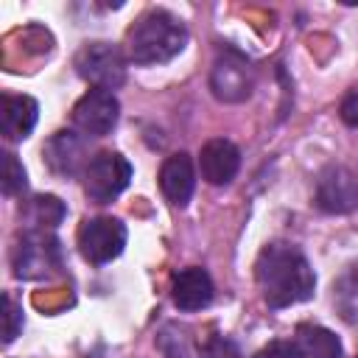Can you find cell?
I'll list each match as a JSON object with an SVG mask.
<instances>
[{
    "mask_svg": "<svg viewBox=\"0 0 358 358\" xmlns=\"http://www.w3.org/2000/svg\"><path fill=\"white\" fill-rule=\"evenodd\" d=\"M255 358H296V350L288 341H271L268 347H263L260 352H255Z\"/></svg>",
    "mask_w": 358,
    "mask_h": 358,
    "instance_id": "603a6c76",
    "label": "cell"
},
{
    "mask_svg": "<svg viewBox=\"0 0 358 358\" xmlns=\"http://www.w3.org/2000/svg\"><path fill=\"white\" fill-rule=\"evenodd\" d=\"M126 45H129V59L134 64L143 67L165 64L185 50L187 28L176 14L165 8H151L131 25Z\"/></svg>",
    "mask_w": 358,
    "mask_h": 358,
    "instance_id": "7a4b0ae2",
    "label": "cell"
},
{
    "mask_svg": "<svg viewBox=\"0 0 358 358\" xmlns=\"http://www.w3.org/2000/svg\"><path fill=\"white\" fill-rule=\"evenodd\" d=\"M199 168L210 185H229L238 176L241 151L232 140H224V137L207 140L201 145V154H199Z\"/></svg>",
    "mask_w": 358,
    "mask_h": 358,
    "instance_id": "8fae6325",
    "label": "cell"
},
{
    "mask_svg": "<svg viewBox=\"0 0 358 358\" xmlns=\"http://www.w3.org/2000/svg\"><path fill=\"white\" fill-rule=\"evenodd\" d=\"M255 282L268 308H291L313 296L316 277L308 257L291 243H266L255 260Z\"/></svg>",
    "mask_w": 358,
    "mask_h": 358,
    "instance_id": "6da1fadb",
    "label": "cell"
},
{
    "mask_svg": "<svg viewBox=\"0 0 358 358\" xmlns=\"http://www.w3.org/2000/svg\"><path fill=\"white\" fill-rule=\"evenodd\" d=\"M213 294H215L213 277L201 266L182 268L171 285V296H173V305L179 310H201L213 302Z\"/></svg>",
    "mask_w": 358,
    "mask_h": 358,
    "instance_id": "4fadbf2b",
    "label": "cell"
},
{
    "mask_svg": "<svg viewBox=\"0 0 358 358\" xmlns=\"http://www.w3.org/2000/svg\"><path fill=\"white\" fill-rule=\"evenodd\" d=\"M14 274L20 280H42L59 268V246L56 238L45 229H28L14 246Z\"/></svg>",
    "mask_w": 358,
    "mask_h": 358,
    "instance_id": "52a82bcc",
    "label": "cell"
},
{
    "mask_svg": "<svg viewBox=\"0 0 358 358\" xmlns=\"http://www.w3.org/2000/svg\"><path fill=\"white\" fill-rule=\"evenodd\" d=\"M123 246H126V227L120 218L98 215V218H87L78 227V249L84 260H90L92 266L112 263L115 257H120Z\"/></svg>",
    "mask_w": 358,
    "mask_h": 358,
    "instance_id": "8992f818",
    "label": "cell"
},
{
    "mask_svg": "<svg viewBox=\"0 0 358 358\" xmlns=\"http://www.w3.org/2000/svg\"><path fill=\"white\" fill-rule=\"evenodd\" d=\"M333 302L347 324H358V263L350 266L333 285Z\"/></svg>",
    "mask_w": 358,
    "mask_h": 358,
    "instance_id": "2e32d148",
    "label": "cell"
},
{
    "mask_svg": "<svg viewBox=\"0 0 358 358\" xmlns=\"http://www.w3.org/2000/svg\"><path fill=\"white\" fill-rule=\"evenodd\" d=\"M313 201L322 213L344 215L358 207V173L347 165H327L316 176Z\"/></svg>",
    "mask_w": 358,
    "mask_h": 358,
    "instance_id": "ba28073f",
    "label": "cell"
},
{
    "mask_svg": "<svg viewBox=\"0 0 358 358\" xmlns=\"http://www.w3.org/2000/svg\"><path fill=\"white\" fill-rule=\"evenodd\" d=\"M25 185H28V179H25L22 162L17 159V154L6 151L3 154V168H0V187H3V193L6 196H17V193L25 190Z\"/></svg>",
    "mask_w": 358,
    "mask_h": 358,
    "instance_id": "d6986e66",
    "label": "cell"
},
{
    "mask_svg": "<svg viewBox=\"0 0 358 358\" xmlns=\"http://www.w3.org/2000/svg\"><path fill=\"white\" fill-rule=\"evenodd\" d=\"M296 358H341L344 347L338 336L322 324H299L294 333Z\"/></svg>",
    "mask_w": 358,
    "mask_h": 358,
    "instance_id": "9a60e30c",
    "label": "cell"
},
{
    "mask_svg": "<svg viewBox=\"0 0 358 358\" xmlns=\"http://www.w3.org/2000/svg\"><path fill=\"white\" fill-rule=\"evenodd\" d=\"M131 182V165L117 151H101L84 168V193L95 204L115 201Z\"/></svg>",
    "mask_w": 358,
    "mask_h": 358,
    "instance_id": "5b68a950",
    "label": "cell"
},
{
    "mask_svg": "<svg viewBox=\"0 0 358 358\" xmlns=\"http://www.w3.org/2000/svg\"><path fill=\"white\" fill-rule=\"evenodd\" d=\"M126 56L112 42H87L76 53V73L95 90H120L126 84Z\"/></svg>",
    "mask_w": 358,
    "mask_h": 358,
    "instance_id": "3957f363",
    "label": "cell"
},
{
    "mask_svg": "<svg viewBox=\"0 0 358 358\" xmlns=\"http://www.w3.org/2000/svg\"><path fill=\"white\" fill-rule=\"evenodd\" d=\"M42 157H45V165L56 176H76L78 171H84L90 165L87 143H84V134H78V131H56V134H50V140L42 148Z\"/></svg>",
    "mask_w": 358,
    "mask_h": 358,
    "instance_id": "30bf717a",
    "label": "cell"
},
{
    "mask_svg": "<svg viewBox=\"0 0 358 358\" xmlns=\"http://www.w3.org/2000/svg\"><path fill=\"white\" fill-rule=\"evenodd\" d=\"M117 117H120V103H117L115 92H106V90H95L92 87L73 106V126L84 137H103V134H109L115 129Z\"/></svg>",
    "mask_w": 358,
    "mask_h": 358,
    "instance_id": "9c48e42d",
    "label": "cell"
},
{
    "mask_svg": "<svg viewBox=\"0 0 358 358\" xmlns=\"http://www.w3.org/2000/svg\"><path fill=\"white\" fill-rule=\"evenodd\" d=\"M0 319H3V344H11L20 330H22V305L6 291L3 294V308H0Z\"/></svg>",
    "mask_w": 358,
    "mask_h": 358,
    "instance_id": "ffe728a7",
    "label": "cell"
},
{
    "mask_svg": "<svg viewBox=\"0 0 358 358\" xmlns=\"http://www.w3.org/2000/svg\"><path fill=\"white\" fill-rule=\"evenodd\" d=\"M64 218V204L56 196H36L28 207V221L34 224L31 229H53Z\"/></svg>",
    "mask_w": 358,
    "mask_h": 358,
    "instance_id": "e0dca14e",
    "label": "cell"
},
{
    "mask_svg": "<svg viewBox=\"0 0 358 358\" xmlns=\"http://www.w3.org/2000/svg\"><path fill=\"white\" fill-rule=\"evenodd\" d=\"M159 190L162 196L176 204V207H185L190 199H193V190H196V171H193V159L179 151V154H171L162 168H159Z\"/></svg>",
    "mask_w": 358,
    "mask_h": 358,
    "instance_id": "7c38bea8",
    "label": "cell"
},
{
    "mask_svg": "<svg viewBox=\"0 0 358 358\" xmlns=\"http://www.w3.org/2000/svg\"><path fill=\"white\" fill-rule=\"evenodd\" d=\"M338 115L347 126H358V90H350L344 98H341V106H338Z\"/></svg>",
    "mask_w": 358,
    "mask_h": 358,
    "instance_id": "7402d4cb",
    "label": "cell"
},
{
    "mask_svg": "<svg viewBox=\"0 0 358 358\" xmlns=\"http://www.w3.org/2000/svg\"><path fill=\"white\" fill-rule=\"evenodd\" d=\"M39 117V103L28 95H3L0 101V129L6 140H25Z\"/></svg>",
    "mask_w": 358,
    "mask_h": 358,
    "instance_id": "5bb4252c",
    "label": "cell"
},
{
    "mask_svg": "<svg viewBox=\"0 0 358 358\" xmlns=\"http://www.w3.org/2000/svg\"><path fill=\"white\" fill-rule=\"evenodd\" d=\"M199 358H241V352H238V347L229 338L215 336V338H210V341L201 344Z\"/></svg>",
    "mask_w": 358,
    "mask_h": 358,
    "instance_id": "44dd1931",
    "label": "cell"
},
{
    "mask_svg": "<svg viewBox=\"0 0 358 358\" xmlns=\"http://www.w3.org/2000/svg\"><path fill=\"white\" fill-rule=\"evenodd\" d=\"M210 90L221 103L249 101L252 90H255L252 62L235 48H221L215 62H213V70H210Z\"/></svg>",
    "mask_w": 358,
    "mask_h": 358,
    "instance_id": "277c9868",
    "label": "cell"
},
{
    "mask_svg": "<svg viewBox=\"0 0 358 358\" xmlns=\"http://www.w3.org/2000/svg\"><path fill=\"white\" fill-rule=\"evenodd\" d=\"M159 347L168 358H193V344H190V336H187V327H179V324H168L162 333H159Z\"/></svg>",
    "mask_w": 358,
    "mask_h": 358,
    "instance_id": "ac0fdd59",
    "label": "cell"
}]
</instances>
